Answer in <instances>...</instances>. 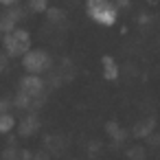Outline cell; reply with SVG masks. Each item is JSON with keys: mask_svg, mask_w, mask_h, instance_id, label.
I'll return each mask as SVG.
<instances>
[{"mask_svg": "<svg viewBox=\"0 0 160 160\" xmlns=\"http://www.w3.org/2000/svg\"><path fill=\"white\" fill-rule=\"evenodd\" d=\"M86 13L99 27H114L118 20V7L114 0H88Z\"/></svg>", "mask_w": 160, "mask_h": 160, "instance_id": "1", "label": "cell"}, {"mask_svg": "<svg viewBox=\"0 0 160 160\" xmlns=\"http://www.w3.org/2000/svg\"><path fill=\"white\" fill-rule=\"evenodd\" d=\"M2 46H5V53L9 57H22L24 53L31 51V35L24 29H11L5 33Z\"/></svg>", "mask_w": 160, "mask_h": 160, "instance_id": "2", "label": "cell"}, {"mask_svg": "<svg viewBox=\"0 0 160 160\" xmlns=\"http://www.w3.org/2000/svg\"><path fill=\"white\" fill-rule=\"evenodd\" d=\"M51 66H53V59L42 48H31L29 53L22 55V68L29 75H44L51 70Z\"/></svg>", "mask_w": 160, "mask_h": 160, "instance_id": "3", "label": "cell"}, {"mask_svg": "<svg viewBox=\"0 0 160 160\" xmlns=\"http://www.w3.org/2000/svg\"><path fill=\"white\" fill-rule=\"evenodd\" d=\"M18 92H22V94H27V97H31L35 103H44V99H46V81L40 77V75H29L27 72V77H22L20 79V86H18Z\"/></svg>", "mask_w": 160, "mask_h": 160, "instance_id": "4", "label": "cell"}, {"mask_svg": "<svg viewBox=\"0 0 160 160\" xmlns=\"http://www.w3.org/2000/svg\"><path fill=\"white\" fill-rule=\"evenodd\" d=\"M18 129V136L20 138H33L38 132H40V127H42V121H40V116L35 114V112H27L20 121H18V125H16Z\"/></svg>", "mask_w": 160, "mask_h": 160, "instance_id": "5", "label": "cell"}, {"mask_svg": "<svg viewBox=\"0 0 160 160\" xmlns=\"http://www.w3.org/2000/svg\"><path fill=\"white\" fill-rule=\"evenodd\" d=\"M42 147H44V151L48 156L59 158V156H64L68 142H66V136H62V134H46L44 140H42Z\"/></svg>", "mask_w": 160, "mask_h": 160, "instance_id": "6", "label": "cell"}, {"mask_svg": "<svg viewBox=\"0 0 160 160\" xmlns=\"http://www.w3.org/2000/svg\"><path fill=\"white\" fill-rule=\"evenodd\" d=\"M153 132H156V118L153 116H145V118H140L132 125V136L138 138V140H145Z\"/></svg>", "mask_w": 160, "mask_h": 160, "instance_id": "7", "label": "cell"}, {"mask_svg": "<svg viewBox=\"0 0 160 160\" xmlns=\"http://www.w3.org/2000/svg\"><path fill=\"white\" fill-rule=\"evenodd\" d=\"M101 72H103V77L108 81H116L118 79L121 68H118V64H116V59L112 55H103L101 57Z\"/></svg>", "mask_w": 160, "mask_h": 160, "instance_id": "8", "label": "cell"}, {"mask_svg": "<svg viewBox=\"0 0 160 160\" xmlns=\"http://www.w3.org/2000/svg\"><path fill=\"white\" fill-rule=\"evenodd\" d=\"M105 134L110 136V140H112V145H123L125 142V138H127V132L123 129V125L121 123H116V121H108L105 123Z\"/></svg>", "mask_w": 160, "mask_h": 160, "instance_id": "9", "label": "cell"}, {"mask_svg": "<svg viewBox=\"0 0 160 160\" xmlns=\"http://www.w3.org/2000/svg\"><path fill=\"white\" fill-rule=\"evenodd\" d=\"M18 121L13 112H0V134H11L16 129Z\"/></svg>", "mask_w": 160, "mask_h": 160, "instance_id": "10", "label": "cell"}, {"mask_svg": "<svg viewBox=\"0 0 160 160\" xmlns=\"http://www.w3.org/2000/svg\"><path fill=\"white\" fill-rule=\"evenodd\" d=\"M125 156H127V160H147V147L140 145V142H136V145L127 147Z\"/></svg>", "mask_w": 160, "mask_h": 160, "instance_id": "11", "label": "cell"}, {"mask_svg": "<svg viewBox=\"0 0 160 160\" xmlns=\"http://www.w3.org/2000/svg\"><path fill=\"white\" fill-rule=\"evenodd\" d=\"M101 151H103V142H101V140L92 138V140H88V142H86V153H88V158H92V160H99Z\"/></svg>", "mask_w": 160, "mask_h": 160, "instance_id": "12", "label": "cell"}, {"mask_svg": "<svg viewBox=\"0 0 160 160\" xmlns=\"http://www.w3.org/2000/svg\"><path fill=\"white\" fill-rule=\"evenodd\" d=\"M0 160H20V149H18V147H13V145L5 147V149H2V153H0Z\"/></svg>", "mask_w": 160, "mask_h": 160, "instance_id": "13", "label": "cell"}, {"mask_svg": "<svg viewBox=\"0 0 160 160\" xmlns=\"http://www.w3.org/2000/svg\"><path fill=\"white\" fill-rule=\"evenodd\" d=\"M29 7H31V11L42 13V11H46V0H29Z\"/></svg>", "mask_w": 160, "mask_h": 160, "instance_id": "14", "label": "cell"}, {"mask_svg": "<svg viewBox=\"0 0 160 160\" xmlns=\"http://www.w3.org/2000/svg\"><path fill=\"white\" fill-rule=\"evenodd\" d=\"M145 140H147V145H145V147H151V149H158V147H160V134H158V132L149 134Z\"/></svg>", "mask_w": 160, "mask_h": 160, "instance_id": "15", "label": "cell"}, {"mask_svg": "<svg viewBox=\"0 0 160 160\" xmlns=\"http://www.w3.org/2000/svg\"><path fill=\"white\" fill-rule=\"evenodd\" d=\"M33 160H51V156L46 151H35L33 153Z\"/></svg>", "mask_w": 160, "mask_h": 160, "instance_id": "16", "label": "cell"}, {"mask_svg": "<svg viewBox=\"0 0 160 160\" xmlns=\"http://www.w3.org/2000/svg\"><path fill=\"white\" fill-rule=\"evenodd\" d=\"M7 68V55H0V72Z\"/></svg>", "mask_w": 160, "mask_h": 160, "instance_id": "17", "label": "cell"}, {"mask_svg": "<svg viewBox=\"0 0 160 160\" xmlns=\"http://www.w3.org/2000/svg\"><path fill=\"white\" fill-rule=\"evenodd\" d=\"M0 112H9V103L7 101H0Z\"/></svg>", "mask_w": 160, "mask_h": 160, "instance_id": "18", "label": "cell"}, {"mask_svg": "<svg viewBox=\"0 0 160 160\" xmlns=\"http://www.w3.org/2000/svg\"><path fill=\"white\" fill-rule=\"evenodd\" d=\"M116 7H129V0H116Z\"/></svg>", "mask_w": 160, "mask_h": 160, "instance_id": "19", "label": "cell"}, {"mask_svg": "<svg viewBox=\"0 0 160 160\" xmlns=\"http://www.w3.org/2000/svg\"><path fill=\"white\" fill-rule=\"evenodd\" d=\"M13 2H18V0H0V5H7V7L13 5Z\"/></svg>", "mask_w": 160, "mask_h": 160, "instance_id": "20", "label": "cell"}]
</instances>
